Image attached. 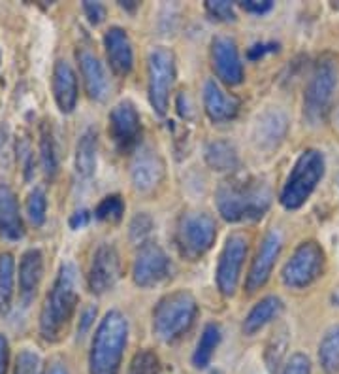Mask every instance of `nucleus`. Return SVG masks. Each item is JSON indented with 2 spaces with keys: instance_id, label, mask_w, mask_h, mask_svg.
Listing matches in <instances>:
<instances>
[{
  "instance_id": "nucleus-10",
  "label": "nucleus",
  "mask_w": 339,
  "mask_h": 374,
  "mask_svg": "<svg viewBox=\"0 0 339 374\" xmlns=\"http://www.w3.org/2000/svg\"><path fill=\"white\" fill-rule=\"evenodd\" d=\"M245 257H247V238L240 233H234L226 238L217 265V288L223 295L232 297L236 293Z\"/></svg>"
},
{
  "instance_id": "nucleus-29",
  "label": "nucleus",
  "mask_w": 339,
  "mask_h": 374,
  "mask_svg": "<svg viewBox=\"0 0 339 374\" xmlns=\"http://www.w3.org/2000/svg\"><path fill=\"white\" fill-rule=\"evenodd\" d=\"M15 291V261L12 253H0V314L12 308Z\"/></svg>"
},
{
  "instance_id": "nucleus-43",
  "label": "nucleus",
  "mask_w": 339,
  "mask_h": 374,
  "mask_svg": "<svg viewBox=\"0 0 339 374\" xmlns=\"http://www.w3.org/2000/svg\"><path fill=\"white\" fill-rule=\"evenodd\" d=\"M91 222V212L89 210H78V212H74L70 217V227L72 229H83L85 225Z\"/></svg>"
},
{
  "instance_id": "nucleus-14",
  "label": "nucleus",
  "mask_w": 339,
  "mask_h": 374,
  "mask_svg": "<svg viewBox=\"0 0 339 374\" xmlns=\"http://www.w3.org/2000/svg\"><path fill=\"white\" fill-rule=\"evenodd\" d=\"M281 235L277 230H269L264 237L260 248H258V252L251 263L247 280H245V288H247L249 293H254L268 284L271 270L277 263V257L281 253Z\"/></svg>"
},
{
  "instance_id": "nucleus-4",
  "label": "nucleus",
  "mask_w": 339,
  "mask_h": 374,
  "mask_svg": "<svg viewBox=\"0 0 339 374\" xmlns=\"http://www.w3.org/2000/svg\"><path fill=\"white\" fill-rule=\"evenodd\" d=\"M339 87L338 59L326 53L318 59L309 76L304 93V117L311 127H317L328 119L332 112L333 97Z\"/></svg>"
},
{
  "instance_id": "nucleus-19",
  "label": "nucleus",
  "mask_w": 339,
  "mask_h": 374,
  "mask_svg": "<svg viewBox=\"0 0 339 374\" xmlns=\"http://www.w3.org/2000/svg\"><path fill=\"white\" fill-rule=\"evenodd\" d=\"M53 97L63 114H72L78 106V76L68 61L59 59L53 66Z\"/></svg>"
},
{
  "instance_id": "nucleus-47",
  "label": "nucleus",
  "mask_w": 339,
  "mask_h": 374,
  "mask_svg": "<svg viewBox=\"0 0 339 374\" xmlns=\"http://www.w3.org/2000/svg\"><path fill=\"white\" fill-rule=\"evenodd\" d=\"M332 301H333V304H338V306H339V289H336V291H333Z\"/></svg>"
},
{
  "instance_id": "nucleus-34",
  "label": "nucleus",
  "mask_w": 339,
  "mask_h": 374,
  "mask_svg": "<svg viewBox=\"0 0 339 374\" xmlns=\"http://www.w3.org/2000/svg\"><path fill=\"white\" fill-rule=\"evenodd\" d=\"M161 373V360L151 350H141L132 357L128 374H158Z\"/></svg>"
},
{
  "instance_id": "nucleus-41",
  "label": "nucleus",
  "mask_w": 339,
  "mask_h": 374,
  "mask_svg": "<svg viewBox=\"0 0 339 374\" xmlns=\"http://www.w3.org/2000/svg\"><path fill=\"white\" fill-rule=\"evenodd\" d=\"M277 50H279V43H274V42L254 43V46L249 48L247 57L251 59V61H258V59L264 57L266 53H271V51H277Z\"/></svg>"
},
{
  "instance_id": "nucleus-39",
  "label": "nucleus",
  "mask_w": 339,
  "mask_h": 374,
  "mask_svg": "<svg viewBox=\"0 0 339 374\" xmlns=\"http://www.w3.org/2000/svg\"><path fill=\"white\" fill-rule=\"evenodd\" d=\"M83 12L92 25H100L106 19V6L100 2H83Z\"/></svg>"
},
{
  "instance_id": "nucleus-31",
  "label": "nucleus",
  "mask_w": 339,
  "mask_h": 374,
  "mask_svg": "<svg viewBox=\"0 0 339 374\" xmlns=\"http://www.w3.org/2000/svg\"><path fill=\"white\" fill-rule=\"evenodd\" d=\"M318 361L326 374H339V325L332 327L320 340Z\"/></svg>"
},
{
  "instance_id": "nucleus-2",
  "label": "nucleus",
  "mask_w": 339,
  "mask_h": 374,
  "mask_svg": "<svg viewBox=\"0 0 339 374\" xmlns=\"http://www.w3.org/2000/svg\"><path fill=\"white\" fill-rule=\"evenodd\" d=\"M78 268L72 263H64L59 268L53 288L45 297L40 314V335L48 342H56L70 324L78 306Z\"/></svg>"
},
{
  "instance_id": "nucleus-25",
  "label": "nucleus",
  "mask_w": 339,
  "mask_h": 374,
  "mask_svg": "<svg viewBox=\"0 0 339 374\" xmlns=\"http://www.w3.org/2000/svg\"><path fill=\"white\" fill-rule=\"evenodd\" d=\"M96 151H99V135L94 129H87L79 137L76 146V174L81 180H89L94 176Z\"/></svg>"
},
{
  "instance_id": "nucleus-18",
  "label": "nucleus",
  "mask_w": 339,
  "mask_h": 374,
  "mask_svg": "<svg viewBox=\"0 0 339 374\" xmlns=\"http://www.w3.org/2000/svg\"><path fill=\"white\" fill-rule=\"evenodd\" d=\"M289 130V117L279 108H269L258 115L254 123L253 140L262 150H274L281 144Z\"/></svg>"
},
{
  "instance_id": "nucleus-8",
  "label": "nucleus",
  "mask_w": 339,
  "mask_h": 374,
  "mask_svg": "<svg viewBox=\"0 0 339 374\" xmlns=\"http://www.w3.org/2000/svg\"><path fill=\"white\" fill-rule=\"evenodd\" d=\"M325 270V250L315 240H305L292 252L290 259L282 266V284L290 289L309 288L322 276Z\"/></svg>"
},
{
  "instance_id": "nucleus-48",
  "label": "nucleus",
  "mask_w": 339,
  "mask_h": 374,
  "mask_svg": "<svg viewBox=\"0 0 339 374\" xmlns=\"http://www.w3.org/2000/svg\"><path fill=\"white\" fill-rule=\"evenodd\" d=\"M336 125H338V127H339V106H338V108H336Z\"/></svg>"
},
{
  "instance_id": "nucleus-22",
  "label": "nucleus",
  "mask_w": 339,
  "mask_h": 374,
  "mask_svg": "<svg viewBox=\"0 0 339 374\" xmlns=\"http://www.w3.org/2000/svg\"><path fill=\"white\" fill-rule=\"evenodd\" d=\"M43 278V255L40 250H27L19 263V295L25 306H28L36 297Z\"/></svg>"
},
{
  "instance_id": "nucleus-16",
  "label": "nucleus",
  "mask_w": 339,
  "mask_h": 374,
  "mask_svg": "<svg viewBox=\"0 0 339 374\" xmlns=\"http://www.w3.org/2000/svg\"><path fill=\"white\" fill-rule=\"evenodd\" d=\"M212 61L215 72L226 86H240L243 81V65H241L240 53H238V46L232 38H213Z\"/></svg>"
},
{
  "instance_id": "nucleus-15",
  "label": "nucleus",
  "mask_w": 339,
  "mask_h": 374,
  "mask_svg": "<svg viewBox=\"0 0 339 374\" xmlns=\"http://www.w3.org/2000/svg\"><path fill=\"white\" fill-rule=\"evenodd\" d=\"M164 178V163L151 148H138L130 163V181L136 191L151 193Z\"/></svg>"
},
{
  "instance_id": "nucleus-13",
  "label": "nucleus",
  "mask_w": 339,
  "mask_h": 374,
  "mask_svg": "<svg viewBox=\"0 0 339 374\" xmlns=\"http://www.w3.org/2000/svg\"><path fill=\"white\" fill-rule=\"evenodd\" d=\"M119 278L121 259L115 246L100 244L89 266V289L94 295H102L115 288Z\"/></svg>"
},
{
  "instance_id": "nucleus-44",
  "label": "nucleus",
  "mask_w": 339,
  "mask_h": 374,
  "mask_svg": "<svg viewBox=\"0 0 339 374\" xmlns=\"http://www.w3.org/2000/svg\"><path fill=\"white\" fill-rule=\"evenodd\" d=\"M43 374H70V373H68L66 363H64L61 357H55V360L50 361V365H48V368H45V373Z\"/></svg>"
},
{
  "instance_id": "nucleus-9",
  "label": "nucleus",
  "mask_w": 339,
  "mask_h": 374,
  "mask_svg": "<svg viewBox=\"0 0 339 374\" xmlns=\"http://www.w3.org/2000/svg\"><path fill=\"white\" fill-rule=\"evenodd\" d=\"M176 81V57L168 48L158 46L151 50L147 59L149 102L158 115L168 112L170 91Z\"/></svg>"
},
{
  "instance_id": "nucleus-7",
  "label": "nucleus",
  "mask_w": 339,
  "mask_h": 374,
  "mask_svg": "<svg viewBox=\"0 0 339 374\" xmlns=\"http://www.w3.org/2000/svg\"><path fill=\"white\" fill-rule=\"evenodd\" d=\"M217 238V224L205 212H187L179 217L176 244L185 259L196 261L212 250Z\"/></svg>"
},
{
  "instance_id": "nucleus-36",
  "label": "nucleus",
  "mask_w": 339,
  "mask_h": 374,
  "mask_svg": "<svg viewBox=\"0 0 339 374\" xmlns=\"http://www.w3.org/2000/svg\"><path fill=\"white\" fill-rule=\"evenodd\" d=\"M205 12L212 15L213 19L217 21H236V12H234V6L226 0H209L205 2Z\"/></svg>"
},
{
  "instance_id": "nucleus-20",
  "label": "nucleus",
  "mask_w": 339,
  "mask_h": 374,
  "mask_svg": "<svg viewBox=\"0 0 339 374\" xmlns=\"http://www.w3.org/2000/svg\"><path fill=\"white\" fill-rule=\"evenodd\" d=\"M104 48H106L107 63L117 76H127L134 65V51L128 38L127 30L121 27H112L104 35Z\"/></svg>"
},
{
  "instance_id": "nucleus-6",
  "label": "nucleus",
  "mask_w": 339,
  "mask_h": 374,
  "mask_svg": "<svg viewBox=\"0 0 339 374\" xmlns=\"http://www.w3.org/2000/svg\"><path fill=\"white\" fill-rule=\"evenodd\" d=\"M326 170L325 155L318 150H305L300 153L282 186L279 201L287 210H298L309 201L313 191L322 180Z\"/></svg>"
},
{
  "instance_id": "nucleus-17",
  "label": "nucleus",
  "mask_w": 339,
  "mask_h": 374,
  "mask_svg": "<svg viewBox=\"0 0 339 374\" xmlns=\"http://www.w3.org/2000/svg\"><path fill=\"white\" fill-rule=\"evenodd\" d=\"M76 57H78L79 70H81V76H83L87 95L91 97L92 101L104 102L107 99V95H110V89H112L104 65L87 48H79Z\"/></svg>"
},
{
  "instance_id": "nucleus-1",
  "label": "nucleus",
  "mask_w": 339,
  "mask_h": 374,
  "mask_svg": "<svg viewBox=\"0 0 339 374\" xmlns=\"http://www.w3.org/2000/svg\"><path fill=\"white\" fill-rule=\"evenodd\" d=\"M271 187L253 176H236L225 180L215 195L219 214L230 224L260 219L271 206Z\"/></svg>"
},
{
  "instance_id": "nucleus-40",
  "label": "nucleus",
  "mask_w": 339,
  "mask_h": 374,
  "mask_svg": "<svg viewBox=\"0 0 339 374\" xmlns=\"http://www.w3.org/2000/svg\"><path fill=\"white\" fill-rule=\"evenodd\" d=\"M240 6L249 14L264 15L274 10V2L271 0H243Z\"/></svg>"
},
{
  "instance_id": "nucleus-30",
  "label": "nucleus",
  "mask_w": 339,
  "mask_h": 374,
  "mask_svg": "<svg viewBox=\"0 0 339 374\" xmlns=\"http://www.w3.org/2000/svg\"><path fill=\"white\" fill-rule=\"evenodd\" d=\"M220 342V327L215 324H207L202 331V337L198 340L196 350H194V355H192V363L194 367L205 368L209 363H212V357L217 346Z\"/></svg>"
},
{
  "instance_id": "nucleus-42",
  "label": "nucleus",
  "mask_w": 339,
  "mask_h": 374,
  "mask_svg": "<svg viewBox=\"0 0 339 374\" xmlns=\"http://www.w3.org/2000/svg\"><path fill=\"white\" fill-rule=\"evenodd\" d=\"M94 317H96V306H89V308L83 310V314L79 317V325H78V335L83 337L85 333L91 329V325L94 324Z\"/></svg>"
},
{
  "instance_id": "nucleus-21",
  "label": "nucleus",
  "mask_w": 339,
  "mask_h": 374,
  "mask_svg": "<svg viewBox=\"0 0 339 374\" xmlns=\"http://www.w3.org/2000/svg\"><path fill=\"white\" fill-rule=\"evenodd\" d=\"M204 108L213 123L232 121L240 112V101L223 91V87L215 79H207L204 83Z\"/></svg>"
},
{
  "instance_id": "nucleus-11",
  "label": "nucleus",
  "mask_w": 339,
  "mask_h": 374,
  "mask_svg": "<svg viewBox=\"0 0 339 374\" xmlns=\"http://www.w3.org/2000/svg\"><path fill=\"white\" fill-rule=\"evenodd\" d=\"M172 265L166 252L156 242H143L136 253L132 278L136 286L143 289L155 288L170 276Z\"/></svg>"
},
{
  "instance_id": "nucleus-32",
  "label": "nucleus",
  "mask_w": 339,
  "mask_h": 374,
  "mask_svg": "<svg viewBox=\"0 0 339 374\" xmlns=\"http://www.w3.org/2000/svg\"><path fill=\"white\" fill-rule=\"evenodd\" d=\"M27 216L34 227H42L48 216V197L42 189H32L27 197Z\"/></svg>"
},
{
  "instance_id": "nucleus-3",
  "label": "nucleus",
  "mask_w": 339,
  "mask_h": 374,
  "mask_svg": "<svg viewBox=\"0 0 339 374\" xmlns=\"http://www.w3.org/2000/svg\"><path fill=\"white\" fill-rule=\"evenodd\" d=\"M128 322L119 310H110L100 319L89 353V374H119L127 348Z\"/></svg>"
},
{
  "instance_id": "nucleus-26",
  "label": "nucleus",
  "mask_w": 339,
  "mask_h": 374,
  "mask_svg": "<svg viewBox=\"0 0 339 374\" xmlns=\"http://www.w3.org/2000/svg\"><path fill=\"white\" fill-rule=\"evenodd\" d=\"M204 155L205 163L212 166L213 170H217V173H230L240 163L236 146L232 142H228V140L209 142V144L205 146Z\"/></svg>"
},
{
  "instance_id": "nucleus-27",
  "label": "nucleus",
  "mask_w": 339,
  "mask_h": 374,
  "mask_svg": "<svg viewBox=\"0 0 339 374\" xmlns=\"http://www.w3.org/2000/svg\"><path fill=\"white\" fill-rule=\"evenodd\" d=\"M290 342V331L289 327L281 324L277 327L274 335L269 337L268 344H266V352H264V361H266V367H268L269 374H277L282 365V360L287 355Z\"/></svg>"
},
{
  "instance_id": "nucleus-37",
  "label": "nucleus",
  "mask_w": 339,
  "mask_h": 374,
  "mask_svg": "<svg viewBox=\"0 0 339 374\" xmlns=\"http://www.w3.org/2000/svg\"><path fill=\"white\" fill-rule=\"evenodd\" d=\"M40 355L30 350H23L15 361V374H40Z\"/></svg>"
},
{
  "instance_id": "nucleus-35",
  "label": "nucleus",
  "mask_w": 339,
  "mask_h": 374,
  "mask_svg": "<svg viewBox=\"0 0 339 374\" xmlns=\"http://www.w3.org/2000/svg\"><path fill=\"white\" fill-rule=\"evenodd\" d=\"M153 230V217L145 214V212H140L132 217L130 222V227H128V235H130V240L132 242H138V244H143L147 237Z\"/></svg>"
},
{
  "instance_id": "nucleus-24",
  "label": "nucleus",
  "mask_w": 339,
  "mask_h": 374,
  "mask_svg": "<svg viewBox=\"0 0 339 374\" xmlns=\"http://www.w3.org/2000/svg\"><path fill=\"white\" fill-rule=\"evenodd\" d=\"M282 312V301L279 297L269 295L264 297L260 301L254 304L251 312L245 317L243 322V333L247 337H253L254 333H258L260 329H264L269 322H274L276 317H279V314Z\"/></svg>"
},
{
  "instance_id": "nucleus-28",
  "label": "nucleus",
  "mask_w": 339,
  "mask_h": 374,
  "mask_svg": "<svg viewBox=\"0 0 339 374\" xmlns=\"http://www.w3.org/2000/svg\"><path fill=\"white\" fill-rule=\"evenodd\" d=\"M40 163L48 180H53L59 173V153L53 130L48 121L40 125Z\"/></svg>"
},
{
  "instance_id": "nucleus-5",
  "label": "nucleus",
  "mask_w": 339,
  "mask_h": 374,
  "mask_svg": "<svg viewBox=\"0 0 339 374\" xmlns=\"http://www.w3.org/2000/svg\"><path fill=\"white\" fill-rule=\"evenodd\" d=\"M198 314L192 293L179 289L163 297L153 310V331L163 342H176L194 324Z\"/></svg>"
},
{
  "instance_id": "nucleus-45",
  "label": "nucleus",
  "mask_w": 339,
  "mask_h": 374,
  "mask_svg": "<svg viewBox=\"0 0 339 374\" xmlns=\"http://www.w3.org/2000/svg\"><path fill=\"white\" fill-rule=\"evenodd\" d=\"M8 371V340L4 335H0V374Z\"/></svg>"
},
{
  "instance_id": "nucleus-46",
  "label": "nucleus",
  "mask_w": 339,
  "mask_h": 374,
  "mask_svg": "<svg viewBox=\"0 0 339 374\" xmlns=\"http://www.w3.org/2000/svg\"><path fill=\"white\" fill-rule=\"evenodd\" d=\"M119 6L125 8V10H130V12H134L138 4H136V2H119Z\"/></svg>"
},
{
  "instance_id": "nucleus-38",
  "label": "nucleus",
  "mask_w": 339,
  "mask_h": 374,
  "mask_svg": "<svg viewBox=\"0 0 339 374\" xmlns=\"http://www.w3.org/2000/svg\"><path fill=\"white\" fill-rule=\"evenodd\" d=\"M282 374H311V361L305 353H294L290 360L285 363Z\"/></svg>"
},
{
  "instance_id": "nucleus-23",
  "label": "nucleus",
  "mask_w": 339,
  "mask_h": 374,
  "mask_svg": "<svg viewBox=\"0 0 339 374\" xmlns=\"http://www.w3.org/2000/svg\"><path fill=\"white\" fill-rule=\"evenodd\" d=\"M25 235L17 197L8 186H0V237L6 240H21Z\"/></svg>"
},
{
  "instance_id": "nucleus-12",
  "label": "nucleus",
  "mask_w": 339,
  "mask_h": 374,
  "mask_svg": "<svg viewBox=\"0 0 339 374\" xmlns=\"http://www.w3.org/2000/svg\"><path fill=\"white\" fill-rule=\"evenodd\" d=\"M110 137L123 153L132 151L140 144L141 119L130 101H121L110 112Z\"/></svg>"
},
{
  "instance_id": "nucleus-33",
  "label": "nucleus",
  "mask_w": 339,
  "mask_h": 374,
  "mask_svg": "<svg viewBox=\"0 0 339 374\" xmlns=\"http://www.w3.org/2000/svg\"><path fill=\"white\" fill-rule=\"evenodd\" d=\"M123 214H125V202L119 195H107L94 210V217L100 222H119Z\"/></svg>"
}]
</instances>
